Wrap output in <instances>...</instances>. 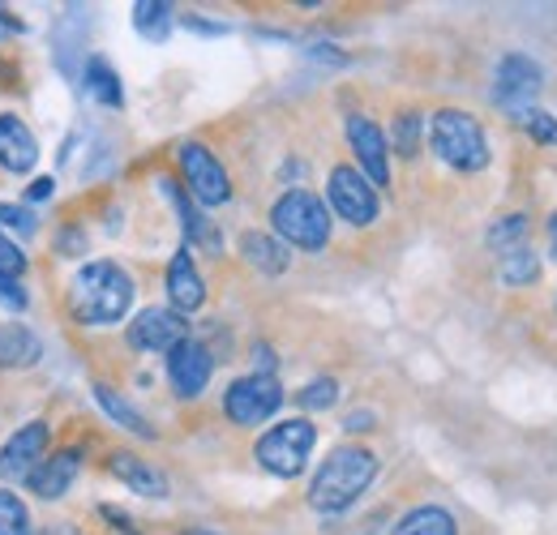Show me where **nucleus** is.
I'll use <instances>...</instances> for the list:
<instances>
[{"label":"nucleus","instance_id":"f257e3e1","mask_svg":"<svg viewBox=\"0 0 557 535\" xmlns=\"http://www.w3.org/2000/svg\"><path fill=\"white\" fill-rule=\"evenodd\" d=\"M134 309V278L116 262H86L70 283V313L82 326H116Z\"/></svg>","mask_w":557,"mask_h":535},{"label":"nucleus","instance_id":"f03ea898","mask_svg":"<svg viewBox=\"0 0 557 535\" xmlns=\"http://www.w3.org/2000/svg\"><path fill=\"white\" fill-rule=\"evenodd\" d=\"M377 480V455L364 446H339L326 455V463L313 471L309 506L322 514H344L364 497V488Z\"/></svg>","mask_w":557,"mask_h":535},{"label":"nucleus","instance_id":"7ed1b4c3","mask_svg":"<svg viewBox=\"0 0 557 535\" xmlns=\"http://www.w3.org/2000/svg\"><path fill=\"white\" fill-rule=\"evenodd\" d=\"M429 146L433 154L455 172H485L488 167V137L476 116L459 108H442L429 121Z\"/></svg>","mask_w":557,"mask_h":535},{"label":"nucleus","instance_id":"20e7f679","mask_svg":"<svg viewBox=\"0 0 557 535\" xmlns=\"http://www.w3.org/2000/svg\"><path fill=\"white\" fill-rule=\"evenodd\" d=\"M271 223H275L278 240L305 253H322L331 245V210L326 201L309 189H287L271 206Z\"/></svg>","mask_w":557,"mask_h":535},{"label":"nucleus","instance_id":"39448f33","mask_svg":"<svg viewBox=\"0 0 557 535\" xmlns=\"http://www.w3.org/2000/svg\"><path fill=\"white\" fill-rule=\"evenodd\" d=\"M313 441H318V428L313 420H283L271 433L258 437V468L278 475V480H296L300 471L309 468V455H313Z\"/></svg>","mask_w":557,"mask_h":535},{"label":"nucleus","instance_id":"423d86ee","mask_svg":"<svg viewBox=\"0 0 557 535\" xmlns=\"http://www.w3.org/2000/svg\"><path fill=\"white\" fill-rule=\"evenodd\" d=\"M541 86H545V73H541V65H536L532 57H523V52H510V57H502V65H497L493 103H497L506 116L523 121V112H532V108H536Z\"/></svg>","mask_w":557,"mask_h":535},{"label":"nucleus","instance_id":"0eeeda50","mask_svg":"<svg viewBox=\"0 0 557 535\" xmlns=\"http://www.w3.org/2000/svg\"><path fill=\"white\" fill-rule=\"evenodd\" d=\"M278 407H283V386H278V377H262V373H249V377L232 382L227 395H223L227 420L240 424V428H253V424L271 420Z\"/></svg>","mask_w":557,"mask_h":535},{"label":"nucleus","instance_id":"6e6552de","mask_svg":"<svg viewBox=\"0 0 557 535\" xmlns=\"http://www.w3.org/2000/svg\"><path fill=\"white\" fill-rule=\"evenodd\" d=\"M326 198H331V210L351 223V227H369L382 206H377V189L356 172V167H335L331 181H326Z\"/></svg>","mask_w":557,"mask_h":535},{"label":"nucleus","instance_id":"1a4fd4ad","mask_svg":"<svg viewBox=\"0 0 557 535\" xmlns=\"http://www.w3.org/2000/svg\"><path fill=\"white\" fill-rule=\"evenodd\" d=\"M181 172H185L189 194L202 206H223V201L232 198V181H227L223 163L210 154L202 141H185L181 146Z\"/></svg>","mask_w":557,"mask_h":535},{"label":"nucleus","instance_id":"9d476101","mask_svg":"<svg viewBox=\"0 0 557 535\" xmlns=\"http://www.w3.org/2000/svg\"><path fill=\"white\" fill-rule=\"evenodd\" d=\"M348 146L351 154H356V172L373 185V189H382V185H391V146H386V134L369 121V116H351L348 121Z\"/></svg>","mask_w":557,"mask_h":535},{"label":"nucleus","instance_id":"9b49d317","mask_svg":"<svg viewBox=\"0 0 557 535\" xmlns=\"http://www.w3.org/2000/svg\"><path fill=\"white\" fill-rule=\"evenodd\" d=\"M210 373H214V356L198 338H185L168 351V382L181 399H198L210 386Z\"/></svg>","mask_w":557,"mask_h":535},{"label":"nucleus","instance_id":"f8f14e48","mask_svg":"<svg viewBox=\"0 0 557 535\" xmlns=\"http://www.w3.org/2000/svg\"><path fill=\"white\" fill-rule=\"evenodd\" d=\"M48 441H52V428L44 420H30L26 428H17L4 441V450H0V480H26L30 471L44 463Z\"/></svg>","mask_w":557,"mask_h":535},{"label":"nucleus","instance_id":"ddd939ff","mask_svg":"<svg viewBox=\"0 0 557 535\" xmlns=\"http://www.w3.org/2000/svg\"><path fill=\"white\" fill-rule=\"evenodd\" d=\"M129 347L134 351H172L176 343L189 338V322L172 309H141L138 318L129 322Z\"/></svg>","mask_w":557,"mask_h":535},{"label":"nucleus","instance_id":"4468645a","mask_svg":"<svg viewBox=\"0 0 557 535\" xmlns=\"http://www.w3.org/2000/svg\"><path fill=\"white\" fill-rule=\"evenodd\" d=\"M168 300H172V313H198L202 304H207V283H202V274L194 266V258H189V249H181L172 262H168Z\"/></svg>","mask_w":557,"mask_h":535},{"label":"nucleus","instance_id":"2eb2a0df","mask_svg":"<svg viewBox=\"0 0 557 535\" xmlns=\"http://www.w3.org/2000/svg\"><path fill=\"white\" fill-rule=\"evenodd\" d=\"M77 471H82V450H57V455H44V463L26 475V484H30V493L35 497H44V501H57V497H65L70 493V484L77 480Z\"/></svg>","mask_w":557,"mask_h":535},{"label":"nucleus","instance_id":"dca6fc26","mask_svg":"<svg viewBox=\"0 0 557 535\" xmlns=\"http://www.w3.org/2000/svg\"><path fill=\"white\" fill-rule=\"evenodd\" d=\"M35 163H39V141L35 134L26 129V121H17V116H0V167L4 172H13V176H26V172H35Z\"/></svg>","mask_w":557,"mask_h":535},{"label":"nucleus","instance_id":"f3484780","mask_svg":"<svg viewBox=\"0 0 557 535\" xmlns=\"http://www.w3.org/2000/svg\"><path fill=\"white\" fill-rule=\"evenodd\" d=\"M44 360V338L26 322H4L0 326V369H30Z\"/></svg>","mask_w":557,"mask_h":535},{"label":"nucleus","instance_id":"a211bd4d","mask_svg":"<svg viewBox=\"0 0 557 535\" xmlns=\"http://www.w3.org/2000/svg\"><path fill=\"white\" fill-rule=\"evenodd\" d=\"M108 471H112L125 488L141 493V497H168V475L154 471L150 463H141L138 455H129V450H116V455L108 459Z\"/></svg>","mask_w":557,"mask_h":535},{"label":"nucleus","instance_id":"6ab92c4d","mask_svg":"<svg viewBox=\"0 0 557 535\" xmlns=\"http://www.w3.org/2000/svg\"><path fill=\"white\" fill-rule=\"evenodd\" d=\"M163 194L172 198V206L181 210V227H185V236L194 240V245H202L210 253H219L223 249V236H219V227L210 223L207 214H198V206L181 194V185H172V181H163Z\"/></svg>","mask_w":557,"mask_h":535},{"label":"nucleus","instance_id":"aec40b11","mask_svg":"<svg viewBox=\"0 0 557 535\" xmlns=\"http://www.w3.org/2000/svg\"><path fill=\"white\" fill-rule=\"evenodd\" d=\"M240 253H245V262L258 270V274H283L287 270V249H283V240L275 236H267V232H245L240 236Z\"/></svg>","mask_w":557,"mask_h":535},{"label":"nucleus","instance_id":"412c9836","mask_svg":"<svg viewBox=\"0 0 557 535\" xmlns=\"http://www.w3.org/2000/svg\"><path fill=\"white\" fill-rule=\"evenodd\" d=\"M95 402H99V407H103V411H108V415H112L121 428H129L134 437H141V441H154V424H146V415H141L138 407L125 399V395H116L108 382H99V386H95Z\"/></svg>","mask_w":557,"mask_h":535},{"label":"nucleus","instance_id":"4be33fe9","mask_svg":"<svg viewBox=\"0 0 557 535\" xmlns=\"http://www.w3.org/2000/svg\"><path fill=\"white\" fill-rule=\"evenodd\" d=\"M82 86H86V95H90L95 103H103V108H121V103H125L121 77H116V69L108 65L103 57H90V61H86V69H82Z\"/></svg>","mask_w":557,"mask_h":535},{"label":"nucleus","instance_id":"5701e85b","mask_svg":"<svg viewBox=\"0 0 557 535\" xmlns=\"http://www.w3.org/2000/svg\"><path fill=\"white\" fill-rule=\"evenodd\" d=\"M391 535H459V527H455V514L450 510H442V506H417V510H408L395 523Z\"/></svg>","mask_w":557,"mask_h":535},{"label":"nucleus","instance_id":"b1692460","mask_svg":"<svg viewBox=\"0 0 557 535\" xmlns=\"http://www.w3.org/2000/svg\"><path fill=\"white\" fill-rule=\"evenodd\" d=\"M134 30L146 43H163L172 35V4L168 0H138L134 4Z\"/></svg>","mask_w":557,"mask_h":535},{"label":"nucleus","instance_id":"393cba45","mask_svg":"<svg viewBox=\"0 0 557 535\" xmlns=\"http://www.w3.org/2000/svg\"><path fill=\"white\" fill-rule=\"evenodd\" d=\"M536 274H541V258L528 245L502 253V283L506 287H528V283H536Z\"/></svg>","mask_w":557,"mask_h":535},{"label":"nucleus","instance_id":"a878e982","mask_svg":"<svg viewBox=\"0 0 557 535\" xmlns=\"http://www.w3.org/2000/svg\"><path fill=\"white\" fill-rule=\"evenodd\" d=\"M0 535H35L26 501L17 493H9V488H0Z\"/></svg>","mask_w":557,"mask_h":535},{"label":"nucleus","instance_id":"bb28decb","mask_svg":"<svg viewBox=\"0 0 557 535\" xmlns=\"http://www.w3.org/2000/svg\"><path fill=\"white\" fill-rule=\"evenodd\" d=\"M523 236H528V219H523V214H506V219H497V223L488 227V249L510 253V249L523 245Z\"/></svg>","mask_w":557,"mask_h":535},{"label":"nucleus","instance_id":"cd10ccee","mask_svg":"<svg viewBox=\"0 0 557 535\" xmlns=\"http://www.w3.org/2000/svg\"><path fill=\"white\" fill-rule=\"evenodd\" d=\"M339 402V382L335 377H318V382H309L305 390H300V407L305 411H326V407H335Z\"/></svg>","mask_w":557,"mask_h":535},{"label":"nucleus","instance_id":"c85d7f7f","mask_svg":"<svg viewBox=\"0 0 557 535\" xmlns=\"http://www.w3.org/2000/svg\"><path fill=\"white\" fill-rule=\"evenodd\" d=\"M391 141H395V150H399L404 159H412L420 150V112H399Z\"/></svg>","mask_w":557,"mask_h":535},{"label":"nucleus","instance_id":"c756f323","mask_svg":"<svg viewBox=\"0 0 557 535\" xmlns=\"http://www.w3.org/2000/svg\"><path fill=\"white\" fill-rule=\"evenodd\" d=\"M532 141H541V146H557V116L554 112H545V108H532V112H523V121H519Z\"/></svg>","mask_w":557,"mask_h":535},{"label":"nucleus","instance_id":"7c9ffc66","mask_svg":"<svg viewBox=\"0 0 557 535\" xmlns=\"http://www.w3.org/2000/svg\"><path fill=\"white\" fill-rule=\"evenodd\" d=\"M4 227L17 232L22 240H30V236H35V214H30L26 206H4V201H0V232H4Z\"/></svg>","mask_w":557,"mask_h":535},{"label":"nucleus","instance_id":"2f4dec72","mask_svg":"<svg viewBox=\"0 0 557 535\" xmlns=\"http://www.w3.org/2000/svg\"><path fill=\"white\" fill-rule=\"evenodd\" d=\"M0 274H4V278H22V274H26V253H22L17 240L4 236V232H0Z\"/></svg>","mask_w":557,"mask_h":535},{"label":"nucleus","instance_id":"473e14b6","mask_svg":"<svg viewBox=\"0 0 557 535\" xmlns=\"http://www.w3.org/2000/svg\"><path fill=\"white\" fill-rule=\"evenodd\" d=\"M0 304L13 309V313H22V309H26V287H22L17 278H4V274H0Z\"/></svg>","mask_w":557,"mask_h":535},{"label":"nucleus","instance_id":"72a5a7b5","mask_svg":"<svg viewBox=\"0 0 557 535\" xmlns=\"http://www.w3.org/2000/svg\"><path fill=\"white\" fill-rule=\"evenodd\" d=\"M99 514H103V519H112V527H116V532H125V535H138V527H134V523H129V514H121V510H116V506H99Z\"/></svg>","mask_w":557,"mask_h":535},{"label":"nucleus","instance_id":"f704fd0d","mask_svg":"<svg viewBox=\"0 0 557 535\" xmlns=\"http://www.w3.org/2000/svg\"><path fill=\"white\" fill-rule=\"evenodd\" d=\"M52 194H57V181H52V176H44V181H35V185L26 189V201H48Z\"/></svg>","mask_w":557,"mask_h":535},{"label":"nucleus","instance_id":"c9c22d12","mask_svg":"<svg viewBox=\"0 0 557 535\" xmlns=\"http://www.w3.org/2000/svg\"><path fill=\"white\" fill-rule=\"evenodd\" d=\"M377 420H373V411H351L348 420H344V428L348 433H364V428H373Z\"/></svg>","mask_w":557,"mask_h":535},{"label":"nucleus","instance_id":"e433bc0d","mask_svg":"<svg viewBox=\"0 0 557 535\" xmlns=\"http://www.w3.org/2000/svg\"><path fill=\"white\" fill-rule=\"evenodd\" d=\"M22 30H26V26H22V22L0 4V39H4V35H22Z\"/></svg>","mask_w":557,"mask_h":535},{"label":"nucleus","instance_id":"4c0bfd02","mask_svg":"<svg viewBox=\"0 0 557 535\" xmlns=\"http://www.w3.org/2000/svg\"><path fill=\"white\" fill-rule=\"evenodd\" d=\"M61 253H65V258H77V253H82V232H65V236H61Z\"/></svg>","mask_w":557,"mask_h":535},{"label":"nucleus","instance_id":"58836bf2","mask_svg":"<svg viewBox=\"0 0 557 535\" xmlns=\"http://www.w3.org/2000/svg\"><path fill=\"white\" fill-rule=\"evenodd\" d=\"M185 26H189V30H198V35H223V26H219V22H202V17H185Z\"/></svg>","mask_w":557,"mask_h":535},{"label":"nucleus","instance_id":"ea45409f","mask_svg":"<svg viewBox=\"0 0 557 535\" xmlns=\"http://www.w3.org/2000/svg\"><path fill=\"white\" fill-rule=\"evenodd\" d=\"M44 535H82V532H77L73 523H52V527H48Z\"/></svg>","mask_w":557,"mask_h":535},{"label":"nucleus","instance_id":"a19ab883","mask_svg":"<svg viewBox=\"0 0 557 535\" xmlns=\"http://www.w3.org/2000/svg\"><path fill=\"white\" fill-rule=\"evenodd\" d=\"M549 249H554V258H557V214L549 219Z\"/></svg>","mask_w":557,"mask_h":535},{"label":"nucleus","instance_id":"79ce46f5","mask_svg":"<svg viewBox=\"0 0 557 535\" xmlns=\"http://www.w3.org/2000/svg\"><path fill=\"white\" fill-rule=\"evenodd\" d=\"M185 535H214V532H185Z\"/></svg>","mask_w":557,"mask_h":535}]
</instances>
